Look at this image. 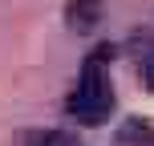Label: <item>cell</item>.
I'll return each mask as SVG.
<instances>
[{"label":"cell","instance_id":"obj_1","mask_svg":"<svg viewBox=\"0 0 154 146\" xmlns=\"http://www.w3.org/2000/svg\"><path fill=\"white\" fill-rule=\"evenodd\" d=\"M106 61H109V45L93 49L85 69H81V77H77V85H73V93L65 98V114L77 118V122H85V126L106 122L109 110H114V85H109Z\"/></svg>","mask_w":154,"mask_h":146},{"label":"cell","instance_id":"obj_2","mask_svg":"<svg viewBox=\"0 0 154 146\" xmlns=\"http://www.w3.org/2000/svg\"><path fill=\"white\" fill-rule=\"evenodd\" d=\"M97 4H101V0H77V4H69L73 29H89V24L97 20Z\"/></svg>","mask_w":154,"mask_h":146},{"label":"cell","instance_id":"obj_3","mask_svg":"<svg viewBox=\"0 0 154 146\" xmlns=\"http://www.w3.org/2000/svg\"><path fill=\"white\" fill-rule=\"evenodd\" d=\"M24 146H77V138H69L61 130H37V134L24 138Z\"/></svg>","mask_w":154,"mask_h":146},{"label":"cell","instance_id":"obj_4","mask_svg":"<svg viewBox=\"0 0 154 146\" xmlns=\"http://www.w3.org/2000/svg\"><path fill=\"white\" fill-rule=\"evenodd\" d=\"M146 77H150V85H154V61H150V65H146Z\"/></svg>","mask_w":154,"mask_h":146}]
</instances>
